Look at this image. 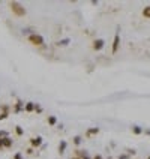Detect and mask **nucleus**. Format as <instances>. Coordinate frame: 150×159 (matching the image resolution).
Segmentation results:
<instances>
[{
  "instance_id": "obj_1",
  "label": "nucleus",
  "mask_w": 150,
  "mask_h": 159,
  "mask_svg": "<svg viewBox=\"0 0 150 159\" xmlns=\"http://www.w3.org/2000/svg\"><path fill=\"white\" fill-rule=\"evenodd\" d=\"M9 8H11V11H12V14H14L15 17H24L26 14H27L26 8H24L21 3H18V2H11V3H9Z\"/></svg>"
},
{
  "instance_id": "obj_2",
  "label": "nucleus",
  "mask_w": 150,
  "mask_h": 159,
  "mask_svg": "<svg viewBox=\"0 0 150 159\" xmlns=\"http://www.w3.org/2000/svg\"><path fill=\"white\" fill-rule=\"evenodd\" d=\"M27 39L35 47H44V45H45V39H44V36L39 35V33H30Z\"/></svg>"
},
{
  "instance_id": "obj_3",
  "label": "nucleus",
  "mask_w": 150,
  "mask_h": 159,
  "mask_svg": "<svg viewBox=\"0 0 150 159\" xmlns=\"http://www.w3.org/2000/svg\"><path fill=\"white\" fill-rule=\"evenodd\" d=\"M29 143H30V147L32 149H39L41 146H42V143H44V138L42 137H32L30 140H29Z\"/></svg>"
},
{
  "instance_id": "obj_4",
  "label": "nucleus",
  "mask_w": 150,
  "mask_h": 159,
  "mask_svg": "<svg viewBox=\"0 0 150 159\" xmlns=\"http://www.w3.org/2000/svg\"><path fill=\"white\" fill-rule=\"evenodd\" d=\"M119 45H120V33L116 32V35H114V41H113V47H111V53H113V54H116V53H117Z\"/></svg>"
},
{
  "instance_id": "obj_5",
  "label": "nucleus",
  "mask_w": 150,
  "mask_h": 159,
  "mask_svg": "<svg viewBox=\"0 0 150 159\" xmlns=\"http://www.w3.org/2000/svg\"><path fill=\"white\" fill-rule=\"evenodd\" d=\"M104 47H105V41H104V39L98 38V39H95V41H93V45H92V48H93L95 51H101Z\"/></svg>"
},
{
  "instance_id": "obj_6",
  "label": "nucleus",
  "mask_w": 150,
  "mask_h": 159,
  "mask_svg": "<svg viewBox=\"0 0 150 159\" xmlns=\"http://www.w3.org/2000/svg\"><path fill=\"white\" fill-rule=\"evenodd\" d=\"M12 111H14L15 114H18V113L24 111V102H23L21 99H17V101H15V104H14V108H12Z\"/></svg>"
},
{
  "instance_id": "obj_7",
  "label": "nucleus",
  "mask_w": 150,
  "mask_h": 159,
  "mask_svg": "<svg viewBox=\"0 0 150 159\" xmlns=\"http://www.w3.org/2000/svg\"><path fill=\"white\" fill-rule=\"evenodd\" d=\"M99 131H101L99 128H89V129L86 131L84 135H86V138H92V137H95V135H98Z\"/></svg>"
},
{
  "instance_id": "obj_8",
  "label": "nucleus",
  "mask_w": 150,
  "mask_h": 159,
  "mask_svg": "<svg viewBox=\"0 0 150 159\" xmlns=\"http://www.w3.org/2000/svg\"><path fill=\"white\" fill-rule=\"evenodd\" d=\"M89 156V153H87V150H81V149H77L74 152V158L75 159H81V158H86Z\"/></svg>"
},
{
  "instance_id": "obj_9",
  "label": "nucleus",
  "mask_w": 150,
  "mask_h": 159,
  "mask_svg": "<svg viewBox=\"0 0 150 159\" xmlns=\"http://www.w3.org/2000/svg\"><path fill=\"white\" fill-rule=\"evenodd\" d=\"M66 149H68V141L66 140H60V143H59V155H63L66 152Z\"/></svg>"
},
{
  "instance_id": "obj_10",
  "label": "nucleus",
  "mask_w": 150,
  "mask_h": 159,
  "mask_svg": "<svg viewBox=\"0 0 150 159\" xmlns=\"http://www.w3.org/2000/svg\"><path fill=\"white\" fill-rule=\"evenodd\" d=\"M2 141H3V149H11L12 144H14L11 137H5V138H2Z\"/></svg>"
},
{
  "instance_id": "obj_11",
  "label": "nucleus",
  "mask_w": 150,
  "mask_h": 159,
  "mask_svg": "<svg viewBox=\"0 0 150 159\" xmlns=\"http://www.w3.org/2000/svg\"><path fill=\"white\" fill-rule=\"evenodd\" d=\"M131 131H132V134H134V135H141L144 132V129L141 128V126H138V125H132Z\"/></svg>"
},
{
  "instance_id": "obj_12",
  "label": "nucleus",
  "mask_w": 150,
  "mask_h": 159,
  "mask_svg": "<svg viewBox=\"0 0 150 159\" xmlns=\"http://www.w3.org/2000/svg\"><path fill=\"white\" fill-rule=\"evenodd\" d=\"M69 44H71V39H69V38H65V39L57 41L54 45H56V47H66V45H69Z\"/></svg>"
},
{
  "instance_id": "obj_13",
  "label": "nucleus",
  "mask_w": 150,
  "mask_h": 159,
  "mask_svg": "<svg viewBox=\"0 0 150 159\" xmlns=\"http://www.w3.org/2000/svg\"><path fill=\"white\" fill-rule=\"evenodd\" d=\"M24 111H26V113L35 111V102H26V104H24Z\"/></svg>"
},
{
  "instance_id": "obj_14",
  "label": "nucleus",
  "mask_w": 150,
  "mask_h": 159,
  "mask_svg": "<svg viewBox=\"0 0 150 159\" xmlns=\"http://www.w3.org/2000/svg\"><path fill=\"white\" fill-rule=\"evenodd\" d=\"M47 122H48L50 126H56V125H57V117H56V116H48Z\"/></svg>"
},
{
  "instance_id": "obj_15",
  "label": "nucleus",
  "mask_w": 150,
  "mask_h": 159,
  "mask_svg": "<svg viewBox=\"0 0 150 159\" xmlns=\"http://www.w3.org/2000/svg\"><path fill=\"white\" fill-rule=\"evenodd\" d=\"M72 143H74L75 146H80V144L83 143V137H81V135H75V137L72 138Z\"/></svg>"
},
{
  "instance_id": "obj_16",
  "label": "nucleus",
  "mask_w": 150,
  "mask_h": 159,
  "mask_svg": "<svg viewBox=\"0 0 150 159\" xmlns=\"http://www.w3.org/2000/svg\"><path fill=\"white\" fill-rule=\"evenodd\" d=\"M11 111V107L8 104H2L0 105V113H9Z\"/></svg>"
},
{
  "instance_id": "obj_17",
  "label": "nucleus",
  "mask_w": 150,
  "mask_h": 159,
  "mask_svg": "<svg viewBox=\"0 0 150 159\" xmlns=\"http://www.w3.org/2000/svg\"><path fill=\"white\" fill-rule=\"evenodd\" d=\"M143 17L147 18V20H150V6H146L143 9Z\"/></svg>"
},
{
  "instance_id": "obj_18",
  "label": "nucleus",
  "mask_w": 150,
  "mask_h": 159,
  "mask_svg": "<svg viewBox=\"0 0 150 159\" xmlns=\"http://www.w3.org/2000/svg\"><path fill=\"white\" fill-rule=\"evenodd\" d=\"M15 134L18 135V137H21V135L24 134V131H23V128H21L20 125H17V126H15Z\"/></svg>"
},
{
  "instance_id": "obj_19",
  "label": "nucleus",
  "mask_w": 150,
  "mask_h": 159,
  "mask_svg": "<svg viewBox=\"0 0 150 159\" xmlns=\"http://www.w3.org/2000/svg\"><path fill=\"white\" fill-rule=\"evenodd\" d=\"M35 111H36V113H39V114H41V113L44 111V108L41 107L39 104H35Z\"/></svg>"
},
{
  "instance_id": "obj_20",
  "label": "nucleus",
  "mask_w": 150,
  "mask_h": 159,
  "mask_svg": "<svg viewBox=\"0 0 150 159\" xmlns=\"http://www.w3.org/2000/svg\"><path fill=\"white\" fill-rule=\"evenodd\" d=\"M12 159H24V158H23V155H21V152H17V153L14 155V158H12Z\"/></svg>"
},
{
  "instance_id": "obj_21",
  "label": "nucleus",
  "mask_w": 150,
  "mask_h": 159,
  "mask_svg": "<svg viewBox=\"0 0 150 159\" xmlns=\"http://www.w3.org/2000/svg\"><path fill=\"white\" fill-rule=\"evenodd\" d=\"M5 137H9L8 131H0V138H5Z\"/></svg>"
},
{
  "instance_id": "obj_22",
  "label": "nucleus",
  "mask_w": 150,
  "mask_h": 159,
  "mask_svg": "<svg viewBox=\"0 0 150 159\" xmlns=\"http://www.w3.org/2000/svg\"><path fill=\"white\" fill-rule=\"evenodd\" d=\"M26 153H27V155H33V153H35V149H32V147H29L27 150H26Z\"/></svg>"
},
{
  "instance_id": "obj_23",
  "label": "nucleus",
  "mask_w": 150,
  "mask_h": 159,
  "mask_svg": "<svg viewBox=\"0 0 150 159\" xmlns=\"http://www.w3.org/2000/svg\"><path fill=\"white\" fill-rule=\"evenodd\" d=\"M119 159H129V155H122Z\"/></svg>"
},
{
  "instance_id": "obj_24",
  "label": "nucleus",
  "mask_w": 150,
  "mask_h": 159,
  "mask_svg": "<svg viewBox=\"0 0 150 159\" xmlns=\"http://www.w3.org/2000/svg\"><path fill=\"white\" fill-rule=\"evenodd\" d=\"M92 159H104V158H102V156H101V155H95V156H93V158H92Z\"/></svg>"
},
{
  "instance_id": "obj_25",
  "label": "nucleus",
  "mask_w": 150,
  "mask_h": 159,
  "mask_svg": "<svg viewBox=\"0 0 150 159\" xmlns=\"http://www.w3.org/2000/svg\"><path fill=\"white\" fill-rule=\"evenodd\" d=\"M147 159H150V156H149V158H147Z\"/></svg>"
},
{
  "instance_id": "obj_26",
  "label": "nucleus",
  "mask_w": 150,
  "mask_h": 159,
  "mask_svg": "<svg viewBox=\"0 0 150 159\" xmlns=\"http://www.w3.org/2000/svg\"><path fill=\"white\" fill-rule=\"evenodd\" d=\"M108 159H111V158H108Z\"/></svg>"
}]
</instances>
